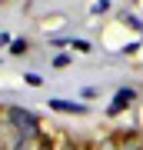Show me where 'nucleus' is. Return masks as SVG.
Here are the masks:
<instances>
[{"instance_id": "8", "label": "nucleus", "mask_w": 143, "mask_h": 150, "mask_svg": "<svg viewBox=\"0 0 143 150\" xmlns=\"http://www.w3.org/2000/svg\"><path fill=\"white\" fill-rule=\"evenodd\" d=\"M10 50H13V54H27V40H13Z\"/></svg>"}, {"instance_id": "6", "label": "nucleus", "mask_w": 143, "mask_h": 150, "mask_svg": "<svg viewBox=\"0 0 143 150\" xmlns=\"http://www.w3.org/2000/svg\"><path fill=\"white\" fill-rule=\"evenodd\" d=\"M37 150H57V147H53V140H50V137H43V134H40V137H37Z\"/></svg>"}, {"instance_id": "12", "label": "nucleus", "mask_w": 143, "mask_h": 150, "mask_svg": "<svg viewBox=\"0 0 143 150\" xmlns=\"http://www.w3.org/2000/svg\"><path fill=\"white\" fill-rule=\"evenodd\" d=\"M0 150H10V147H7V144H4V137H0Z\"/></svg>"}, {"instance_id": "1", "label": "nucleus", "mask_w": 143, "mask_h": 150, "mask_svg": "<svg viewBox=\"0 0 143 150\" xmlns=\"http://www.w3.org/2000/svg\"><path fill=\"white\" fill-rule=\"evenodd\" d=\"M7 123L13 127L17 144H20V140H37V137H40V120L33 117L27 107H7ZM17 144H13V147H17Z\"/></svg>"}, {"instance_id": "10", "label": "nucleus", "mask_w": 143, "mask_h": 150, "mask_svg": "<svg viewBox=\"0 0 143 150\" xmlns=\"http://www.w3.org/2000/svg\"><path fill=\"white\" fill-rule=\"evenodd\" d=\"M27 83H30V87H40V83H43V77H37V74H27Z\"/></svg>"}, {"instance_id": "11", "label": "nucleus", "mask_w": 143, "mask_h": 150, "mask_svg": "<svg viewBox=\"0 0 143 150\" xmlns=\"http://www.w3.org/2000/svg\"><path fill=\"white\" fill-rule=\"evenodd\" d=\"M60 150H80V147H77V144H70V140H67V144L60 147Z\"/></svg>"}, {"instance_id": "5", "label": "nucleus", "mask_w": 143, "mask_h": 150, "mask_svg": "<svg viewBox=\"0 0 143 150\" xmlns=\"http://www.w3.org/2000/svg\"><path fill=\"white\" fill-rule=\"evenodd\" d=\"M93 150H120V147H117V137H113V134H110V137H103Z\"/></svg>"}, {"instance_id": "4", "label": "nucleus", "mask_w": 143, "mask_h": 150, "mask_svg": "<svg viewBox=\"0 0 143 150\" xmlns=\"http://www.w3.org/2000/svg\"><path fill=\"white\" fill-rule=\"evenodd\" d=\"M50 107L57 113H87V103H77V100H63V97H53Z\"/></svg>"}, {"instance_id": "9", "label": "nucleus", "mask_w": 143, "mask_h": 150, "mask_svg": "<svg viewBox=\"0 0 143 150\" xmlns=\"http://www.w3.org/2000/svg\"><path fill=\"white\" fill-rule=\"evenodd\" d=\"M67 64H70V57H67V54H60V57H53V67H67Z\"/></svg>"}, {"instance_id": "2", "label": "nucleus", "mask_w": 143, "mask_h": 150, "mask_svg": "<svg viewBox=\"0 0 143 150\" xmlns=\"http://www.w3.org/2000/svg\"><path fill=\"white\" fill-rule=\"evenodd\" d=\"M133 100H137V90H133V87H123V90H117V97H113V103L106 107V113H110V117H117V113H123Z\"/></svg>"}, {"instance_id": "3", "label": "nucleus", "mask_w": 143, "mask_h": 150, "mask_svg": "<svg viewBox=\"0 0 143 150\" xmlns=\"http://www.w3.org/2000/svg\"><path fill=\"white\" fill-rule=\"evenodd\" d=\"M117 147L120 150H143V137L140 134H133V130H117Z\"/></svg>"}, {"instance_id": "7", "label": "nucleus", "mask_w": 143, "mask_h": 150, "mask_svg": "<svg viewBox=\"0 0 143 150\" xmlns=\"http://www.w3.org/2000/svg\"><path fill=\"white\" fill-rule=\"evenodd\" d=\"M10 150H37V140H20V144L10 147Z\"/></svg>"}]
</instances>
